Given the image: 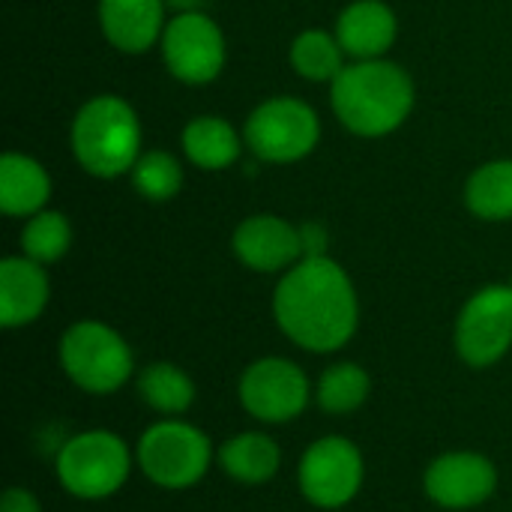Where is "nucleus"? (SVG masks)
Segmentation results:
<instances>
[{
	"mask_svg": "<svg viewBox=\"0 0 512 512\" xmlns=\"http://www.w3.org/2000/svg\"><path fill=\"white\" fill-rule=\"evenodd\" d=\"M273 321L300 351H342L360 327V297L354 279L330 255L297 261L276 282Z\"/></svg>",
	"mask_w": 512,
	"mask_h": 512,
	"instance_id": "1",
	"label": "nucleus"
},
{
	"mask_svg": "<svg viewBox=\"0 0 512 512\" xmlns=\"http://www.w3.org/2000/svg\"><path fill=\"white\" fill-rule=\"evenodd\" d=\"M411 75L387 60H351L330 84V105L339 123L360 138H384L396 132L414 111Z\"/></svg>",
	"mask_w": 512,
	"mask_h": 512,
	"instance_id": "2",
	"label": "nucleus"
},
{
	"mask_svg": "<svg viewBox=\"0 0 512 512\" xmlns=\"http://www.w3.org/2000/svg\"><path fill=\"white\" fill-rule=\"evenodd\" d=\"M69 144L72 156L90 177L114 180L120 174H129L144 153L141 120L123 96L99 93L78 108Z\"/></svg>",
	"mask_w": 512,
	"mask_h": 512,
	"instance_id": "3",
	"label": "nucleus"
},
{
	"mask_svg": "<svg viewBox=\"0 0 512 512\" xmlns=\"http://www.w3.org/2000/svg\"><path fill=\"white\" fill-rule=\"evenodd\" d=\"M57 360L66 381L87 396H114L138 375L126 336L96 318L75 321L63 330Z\"/></svg>",
	"mask_w": 512,
	"mask_h": 512,
	"instance_id": "4",
	"label": "nucleus"
},
{
	"mask_svg": "<svg viewBox=\"0 0 512 512\" xmlns=\"http://www.w3.org/2000/svg\"><path fill=\"white\" fill-rule=\"evenodd\" d=\"M135 450L111 429H84L69 435L54 456V477L75 501H108L132 477Z\"/></svg>",
	"mask_w": 512,
	"mask_h": 512,
	"instance_id": "5",
	"label": "nucleus"
},
{
	"mask_svg": "<svg viewBox=\"0 0 512 512\" xmlns=\"http://www.w3.org/2000/svg\"><path fill=\"white\" fill-rule=\"evenodd\" d=\"M216 447L204 429L180 417L150 423L135 441L138 471L165 492L195 489L213 468Z\"/></svg>",
	"mask_w": 512,
	"mask_h": 512,
	"instance_id": "6",
	"label": "nucleus"
},
{
	"mask_svg": "<svg viewBox=\"0 0 512 512\" xmlns=\"http://www.w3.org/2000/svg\"><path fill=\"white\" fill-rule=\"evenodd\" d=\"M243 141L261 162L291 165L318 147L321 117L309 102L297 96H273L246 117Z\"/></svg>",
	"mask_w": 512,
	"mask_h": 512,
	"instance_id": "7",
	"label": "nucleus"
},
{
	"mask_svg": "<svg viewBox=\"0 0 512 512\" xmlns=\"http://www.w3.org/2000/svg\"><path fill=\"white\" fill-rule=\"evenodd\" d=\"M366 483V459L348 435L312 441L297 462V489L315 510L348 507Z\"/></svg>",
	"mask_w": 512,
	"mask_h": 512,
	"instance_id": "8",
	"label": "nucleus"
},
{
	"mask_svg": "<svg viewBox=\"0 0 512 512\" xmlns=\"http://www.w3.org/2000/svg\"><path fill=\"white\" fill-rule=\"evenodd\" d=\"M237 399L252 420L264 426H285L306 414L315 390L300 363L273 354L252 360L240 372Z\"/></svg>",
	"mask_w": 512,
	"mask_h": 512,
	"instance_id": "9",
	"label": "nucleus"
},
{
	"mask_svg": "<svg viewBox=\"0 0 512 512\" xmlns=\"http://www.w3.org/2000/svg\"><path fill=\"white\" fill-rule=\"evenodd\" d=\"M456 354L471 369H489L512 351V285H486L468 297L453 330Z\"/></svg>",
	"mask_w": 512,
	"mask_h": 512,
	"instance_id": "10",
	"label": "nucleus"
},
{
	"mask_svg": "<svg viewBox=\"0 0 512 512\" xmlns=\"http://www.w3.org/2000/svg\"><path fill=\"white\" fill-rule=\"evenodd\" d=\"M159 51L162 60L168 66V72L192 87L210 84L222 75L225 69V36L222 27L204 12H177L168 24L165 33L159 39Z\"/></svg>",
	"mask_w": 512,
	"mask_h": 512,
	"instance_id": "11",
	"label": "nucleus"
},
{
	"mask_svg": "<svg viewBox=\"0 0 512 512\" xmlns=\"http://www.w3.org/2000/svg\"><path fill=\"white\" fill-rule=\"evenodd\" d=\"M498 465L477 450H450L435 456L423 471L426 498L450 512L477 510L498 492Z\"/></svg>",
	"mask_w": 512,
	"mask_h": 512,
	"instance_id": "12",
	"label": "nucleus"
},
{
	"mask_svg": "<svg viewBox=\"0 0 512 512\" xmlns=\"http://www.w3.org/2000/svg\"><path fill=\"white\" fill-rule=\"evenodd\" d=\"M234 258L252 273H285L303 261L300 225L276 213H252L231 234Z\"/></svg>",
	"mask_w": 512,
	"mask_h": 512,
	"instance_id": "13",
	"label": "nucleus"
},
{
	"mask_svg": "<svg viewBox=\"0 0 512 512\" xmlns=\"http://www.w3.org/2000/svg\"><path fill=\"white\" fill-rule=\"evenodd\" d=\"M48 300L51 282L42 264L27 255H9L0 261V324L6 330L39 321Z\"/></svg>",
	"mask_w": 512,
	"mask_h": 512,
	"instance_id": "14",
	"label": "nucleus"
},
{
	"mask_svg": "<svg viewBox=\"0 0 512 512\" xmlns=\"http://www.w3.org/2000/svg\"><path fill=\"white\" fill-rule=\"evenodd\" d=\"M333 33L351 60H378L393 48L399 21L384 0H351L339 12Z\"/></svg>",
	"mask_w": 512,
	"mask_h": 512,
	"instance_id": "15",
	"label": "nucleus"
},
{
	"mask_svg": "<svg viewBox=\"0 0 512 512\" xmlns=\"http://www.w3.org/2000/svg\"><path fill=\"white\" fill-rule=\"evenodd\" d=\"M165 0H99V27L123 54H144L165 33Z\"/></svg>",
	"mask_w": 512,
	"mask_h": 512,
	"instance_id": "16",
	"label": "nucleus"
},
{
	"mask_svg": "<svg viewBox=\"0 0 512 512\" xmlns=\"http://www.w3.org/2000/svg\"><path fill=\"white\" fill-rule=\"evenodd\" d=\"M222 474L240 486H264L282 471V447L264 429H246L216 447Z\"/></svg>",
	"mask_w": 512,
	"mask_h": 512,
	"instance_id": "17",
	"label": "nucleus"
},
{
	"mask_svg": "<svg viewBox=\"0 0 512 512\" xmlns=\"http://www.w3.org/2000/svg\"><path fill=\"white\" fill-rule=\"evenodd\" d=\"M51 177L24 153H3L0 159V210L12 219H30L48 207Z\"/></svg>",
	"mask_w": 512,
	"mask_h": 512,
	"instance_id": "18",
	"label": "nucleus"
},
{
	"mask_svg": "<svg viewBox=\"0 0 512 512\" xmlns=\"http://www.w3.org/2000/svg\"><path fill=\"white\" fill-rule=\"evenodd\" d=\"M186 159L201 171H225L240 159V150L246 141H240V132L219 114H201L192 117L183 126L180 135Z\"/></svg>",
	"mask_w": 512,
	"mask_h": 512,
	"instance_id": "19",
	"label": "nucleus"
},
{
	"mask_svg": "<svg viewBox=\"0 0 512 512\" xmlns=\"http://www.w3.org/2000/svg\"><path fill=\"white\" fill-rule=\"evenodd\" d=\"M135 390L138 399L159 417H183L198 399V387L192 375L168 360H156L138 369Z\"/></svg>",
	"mask_w": 512,
	"mask_h": 512,
	"instance_id": "20",
	"label": "nucleus"
},
{
	"mask_svg": "<svg viewBox=\"0 0 512 512\" xmlns=\"http://www.w3.org/2000/svg\"><path fill=\"white\" fill-rule=\"evenodd\" d=\"M372 396V375L354 360H339L321 372L315 381V402L330 417L357 414Z\"/></svg>",
	"mask_w": 512,
	"mask_h": 512,
	"instance_id": "21",
	"label": "nucleus"
},
{
	"mask_svg": "<svg viewBox=\"0 0 512 512\" xmlns=\"http://www.w3.org/2000/svg\"><path fill=\"white\" fill-rule=\"evenodd\" d=\"M465 207L483 222L512 219V159H492L468 177Z\"/></svg>",
	"mask_w": 512,
	"mask_h": 512,
	"instance_id": "22",
	"label": "nucleus"
},
{
	"mask_svg": "<svg viewBox=\"0 0 512 512\" xmlns=\"http://www.w3.org/2000/svg\"><path fill=\"white\" fill-rule=\"evenodd\" d=\"M345 48L339 45L336 33L330 30H303L294 45H291V66L300 78L315 81V84H333L339 72L348 66L345 63Z\"/></svg>",
	"mask_w": 512,
	"mask_h": 512,
	"instance_id": "23",
	"label": "nucleus"
},
{
	"mask_svg": "<svg viewBox=\"0 0 512 512\" xmlns=\"http://www.w3.org/2000/svg\"><path fill=\"white\" fill-rule=\"evenodd\" d=\"M21 255L33 258L42 267L57 264L72 249V225L60 210H39L21 228Z\"/></svg>",
	"mask_w": 512,
	"mask_h": 512,
	"instance_id": "24",
	"label": "nucleus"
},
{
	"mask_svg": "<svg viewBox=\"0 0 512 512\" xmlns=\"http://www.w3.org/2000/svg\"><path fill=\"white\" fill-rule=\"evenodd\" d=\"M132 186L147 201H171L183 189V165L168 150H144L129 171Z\"/></svg>",
	"mask_w": 512,
	"mask_h": 512,
	"instance_id": "25",
	"label": "nucleus"
},
{
	"mask_svg": "<svg viewBox=\"0 0 512 512\" xmlns=\"http://www.w3.org/2000/svg\"><path fill=\"white\" fill-rule=\"evenodd\" d=\"M300 243H303V258H324L330 255V237L321 222H303L300 225Z\"/></svg>",
	"mask_w": 512,
	"mask_h": 512,
	"instance_id": "26",
	"label": "nucleus"
},
{
	"mask_svg": "<svg viewBox=\"0 0 512 512\" xmlns=\"http://www.w3.org/2000/svg\"><path fill=\"white\" fill-rule=\"evenodd\" d=\"M0 512H42V504L27 486H9L0 498Z\"/></svg>",
	"mask_w": 512,
	"mask_h": 512,
	"instance_id": "27",
	"label": "nucleus"
},
{
	"mask_svg": "<svg viewBox=\"0 0 512 512\" xmlns=\"http://www.w3.org/2000/svg\"><path fill=\"white\" fill-rule=\"evenodd\" d=\"M204 3L207 0H165V6L177 15V12H198V9H204Z\"/></svg>",
	"mask_w": 512,
	"mask_h": 512,
	"instance_id": "28",
	"label": "nucleus"
}]
</instances>
